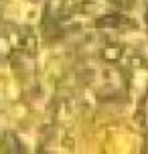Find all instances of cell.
<instances>
[{
  "label": "cell",
  "mask_w": 148,
  "mask_h": 154,
  "mask_svg": "<svg viewBox=\"0 0 148 154\" xmlns=\"http://www.w3.org/2000/svg\"><path fill=\"white\" fill-rule=\"evenodd\" d=\"M120 53H122V51H120V47H108V51H106V57H108V59H118V57H120Z\"/></svg>",
  "instance_id": "6da1fadb"
}]
</instances>
